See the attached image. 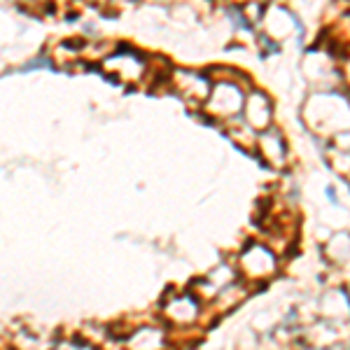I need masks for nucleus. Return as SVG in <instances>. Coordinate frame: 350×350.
Segmentation results:
<instances>
[{
	"mask_svg": "<svg viewBox=\"0 0 350 350\" xmlns=\"http://www.w3.org/2000/svg\"><path fill=\"white\" fill-rule=\"evenodd\" d=\"M52 68V61H47V59H35V61H31V63H26L24 66V70H33V68Z\"/></svg>",
	"mask_w": 350,
	"mask_h": 350,
	"instance_id": "obj_1",
	"label": "nucleus"
}]
</instances>
